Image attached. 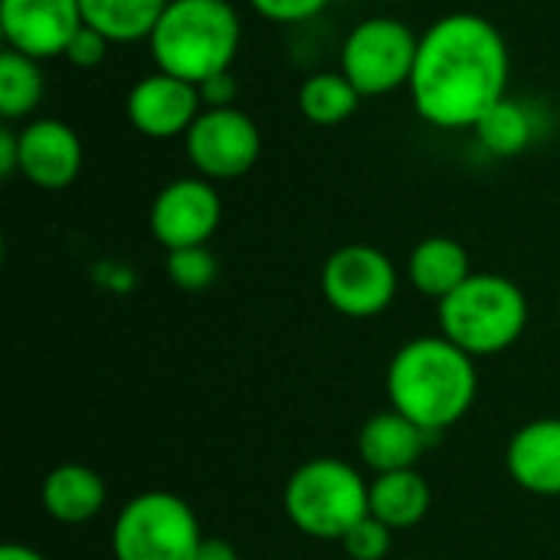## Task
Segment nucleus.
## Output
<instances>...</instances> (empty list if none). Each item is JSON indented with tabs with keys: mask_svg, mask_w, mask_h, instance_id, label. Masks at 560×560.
Listing matches in <instances>:
<instances>
[{
	"mask_svg": "<svg viewBox=\"0 0 560 560\" xmlns=\"http://www.w3.org/2000/svg\"><path fill=\"white\" fill-rule=\"evenodd\" d=\"M269 23H305L325 13L331 0H246Z\"/></svg>",
	"mask_w": 560,
	"mask_h": 560,
	"instance_id": "nucleus-25",
	"label": "nucleus"
},
{
	"mask_svg": "<svg viewBox=\"0 0 560 560\" xmlns=\"http://www.w3.org/2000/svg\"><path fill=\"white\" fill-rule=\"evenodd\" d=\"M476 358L443 335H423L397 348L387 364V400L430 436L456 427L476 404Z\"/></svg>",
	"mask_w": 560,
	"mask_h": 560,
	"instance_id": "nucleus-2",
	"label": "nucleus"
},
{
	"mask_svg": "<svg viewBox=\"0 0 560 560\" xmlns=\"http://www.w3.org/2000/svg\"><path fill=\"white\" fill-rule=\"evenodd\" d=\"M404 560H420V558H404Z\"/></svg>",
	"mask_w": 560,
	"mask_h": 560,
	"instance_id": "nucleus-33",
	"label": "nucleus"
},
{
	"mask_svg": "<svg viewBox=\"0 0 560 560\" xmlns=\"http://www.w3.org/2000/svg\"><path fill=\"white\" fill-rule=\"evenodd\" d=\"M528 328V299L522 285L499 272H472L440 302V335L472 358L509 351Z\"/></svg>",
	"mask_w": 560,
	"mask_h": 560,
	"instance_id": "nucleus-4",
	"label": "nucleus"
},
{
	"mask_svg": "<svg viewBox=\"0 0 560 560\" xmlns=\"http://www.w3.org/2000/svg\"><path fill=\"white\" fill-rule=\"evenodd\" d=\"M243 43V20L230 0H171L148 49L161 72L190 85L233 69Z\"/></svg>",
	"mask_w": 560,
	"mask_h": 560,
	"instance_id": "nucleus-3",
	"label": "nucleus"
},
{
	"mask_svg": "<svg viewBox=\"0 0 560 560\" xmlns=\"http://www.w3.org/2000/svg\"><path fill=\"white\" fill-rule=\"evenodd\" d=\"M203 538L190 502L161 489L128 499L112 522L115 560H194Z\"/></svg>",
	"mask_w": 560,
	"mask_h": 560,
	"instance_id": "nucleus-6",
	"label": "nucleus"
},
{
	"mask_svg": "<svg viewBox=\"0 0 560 560\" xmlns=\"http://www.w3.org/2000/svg\"><path fill=\"white\" fill-rule=\"evenodd\" d=\"M364 476L335 456H315L302 463L282 492V509L292 528L315 541H341L354 522L368 515Z\"/></svg>",
	"mask_w": 560,
	"mask_h": 560,
	"instance_id": "nucleus-5",
	"label": "nucleus"
},
{
	"mask_svg": "<svg viewBox=\"0 0 560 560\" xmlns=\"http://www.w3.org/2000/svg\"><path fill=\"white\" fill-rule=\"evenodd\" d=\"M197 89H200L203 108H223V105H236V92H240V85H236L233 72L213 75V79H207V82H203V85H197Z\"/></svg>",
	"mask_w": 560,
	"mask_h": 560,
	"instance_id": "nucleus-27",
	"label": "nucleus"
},
{
	"mask_svg": "<svg viewBox=\"0 0 560 560\" xmlns=\"http://www.w3.org/2000/svg\"><path fill=\"white\" fill-rule=\"evenodd\" d=\"M223 220V200L213 180L194 174V177H174L167 180L148 210L151 236L167 249H187V246H207Z\"/></svg>",
	"mask_w": 560,
	"mask_h": 560,
	"instance_id": "nucleus-10",
	"label": "nucleus"
},
{
	"mask_svg": "<svg viewBox=\"0 0 560 560\" xmlns=\"http://www.w3.org/2000/svg\"><path fill=\"white\" fill-rule=\"evenodd\" d=\"M420 36L397 16H368L341 43V72L364 98L410 85Z\"/></svg>",
	"mask_w": 560,
	"mask_h": 560,
	"instance_id": "nucleus-7",
	"label": "nucleus"
},
{
	"mask_svg": "<svg viewBox=\"0 0 560 560\" xmlns=\"http://www.w3.org/2000/svg\"><path fill=\"white\" fill-rule=\"evenodd\" d=\"M509 476L518 489L558 499L560 495V420H532L518 427L505 450Z\"/></svg>",
	"mask_w": 560,
	"mask_h": 560,
	"instance_id": "nucleus-14",
	"label": "nucleus"
},
{
	"mask_svg": "<svg viewBox=\"0 0 560 560\" xmlns=\"http://www.w3.org/2000/svg\"><path fill=\"white\" fill-rule=\"evenodd\" d=\"M361 98L364 95L351 85V79L341 69L338 72H312L299 85V112L305 121H312L318 128L348 121L358 112Z\"/></svg>",
	"mask_w": 560,
	"mask_h": 560,
	"instance_id": "nucleus-20",
	"label": "nucleus"
},
{
	"mask_svg": "<svg viewBox=\"0 0 560 560\" xmlns=\"http://www.w3.org/2000/svg\"><path fill=\"white\" fill-rule=\"evenodd\" d=\"M472 131H476V141L492 158H518L535 141V118L525 102H515L505 95L499 105H492L479 118Z\"/></svg>",
	"mask_w": 560,
	"mask_h": 560,
	"instance_id": "nucleus-21",
	"label": "nucleus"
},
{
	"mask_svg": "<svg viewBox=\"0 0 560 560\" xmlns=\"http://www.w3.org/2000/svg\"><path fill=\"white\" fill-rule=\"evenodd\" d=\"M171 0H79L82 23L108 43H148Z\"/></svg>",
	"mask_w": 560,
	"mask_h": 560,
	"instance_id": "nucleus-19",
	"label": "nucleus"
},
{
	"mask_svg": "<svg viewBox=\"0 0 560 560\" xmlns=\"http://www.w3.org/2000/svg\"><path fill=\"white\" fill-rule=\"evenodd\" d=\"M509 75L512 52L502 30L482 13L456 10L420 33L407 92L427 125L466 131L509 95Z\"/></svg>",
	"mask_w": 560,
	"mask_h": 560,
	"instance_id": "nucleus-1",
	"label": "nucleus"
},
{
	"mask_svg": "<svg viewBox=\"0 0 560 560\" xmlns=\"http://www.w3.org/2000/svg\"><path fill=\"white\" fill-rule=\"evenodd\" d=\"M167 279L180 289V292H203L217 282L220 262L210 253V246H187V249H174L167 253Z\"/></svg>",
	"mask_w": 560,
	"mask_h": 560,
	"instance_id": "nucleus-23",
	"label": "nucleus"
},
{
	"mask_svg": "<svg viewBox=\"0 0 560 560\" xmlns=\"http://www.w3.org/2000/svg\"><path fill=\"white\" fill-rule=\"evenodd\" d=\"M108 39L98 33V30H92V26H85L82 23V30L72 36V43L66 46V62L69 66H75V69H98L102 62H105V56H108Z\"/></svg>",
	"mask_w": 560,
	"mask_h": 560,
	"instance_id": "nucleus-26",
	"label": "nucleus"
},
{
	"mask_svg": "<svg viewBox=\"0 0 560 560\" xmlns=\"http://www.w3.org/2000/svg\"><path fill=\"white\" fill-rule=\"evenodd\" d=\"M105 502H108L105 479L82 463H62L49 469L39 486V505L59 525H85L102 515Z\"/></svg>",
	"mask_w": 560,
	"mask_h": 560,
	"instance_id": "nucleus-16",
	"label": "nucleus"
},
{
	"mask_svg": "<svg viewBox=\"0 0 560 560\" xmlns=\"http://www.w3.org/2000/svg\"><path fill=\"white\" fill-rule=\"evenodd\" d=\"M46 92L39 59H30L16 49L0 52V115L7 121L30 118Z\"/></svg>",
	"mask_w": 560,
	"mask_h": 560,
	"instance_id": "nucleus-22",
	"label": "nucleus"
},
{
	"mask_svg": "<svg viewBox=\"0 0 560 560\" xmlns=\"http://www.w3.org/2000/svg\"><path fill=\"white\" fill-rule=\"evenodd\" d=\"M200 112H203L200 89L161 69L141 75L125 95V115L131 128L151 141L184 138Z\"/></svg>",
	"mask_w": 560,
	"mask_h": 560,
	"instance_id": "nucleus-11",
	"label": "nucleus"
},
{
	"mask_svg": "<svg viewBox=\"0 0 560 560\" xmlns=\"http://www.w3.org/2000/svg\"><path fill=\"white\" fill-rule=\"evenodd\" d=\"M469 276H472V259L466 246L453 236H427L407 256L410 285L436 302L453 295Z\"/></svg>",
	"mask_w": 560,
	"mask_h": 560,
	"instance_id": "nucleus-17",
	"label": "nucleus"
},
{
	"mask_svg": "<svg viewBox=\"0 0 560 560\" xmlns=\"http://www.w3.org/2000/svg\"><path fill=\"white\" fill-rule=\"evenodd\" d=\"M433 492L417 469L381 472L368 489V512L394 532H407L430 515Z\"/></svg>",
	"mask_w": 560,
	"mask_h": 560,
	"instance_id": "nucleus-18",
	"label": "nucleus"
},
{
	"mask_svg": "<svg viewBox=\"0 0 560 560\" xmlns=\"http://www.w3.org/2000/svg\"><path fill=\"white\" fill-rule=\"evenodd\" d=\"M394 259L371 243L338 246L322 266V295L345 318H377L397 299Z\"/></svg>",
	"mask_w": 560,
	"mask_h": 560,
	"instance_id": "nucleus-8",
	"label": "nucleus"
},
{
	"mask_svg": "<svg viewBox=\"0 0 560 560\" xmlns=\"http://www.w3.org/2000/svg\"><path fill=\"white\" fill-rule=\"evenodd\" d=\"M558 315H560V292H558Z\"/></svg>",
	"mask_w": 560,
	"mask_h": 560,
	"instance_id": "nucleus-32",
	"label": "nucleus"
},
{
	"mask_svg": "<svg viewBox=\"0 0 560 560\" xmlns=\"http://www.w3.org/2000/svg\"><path fill=\"white\" fill-rule=\"evenodd\" d=\"M20 174L39 190H66L79 180L85 148L62 118H30L20 131Z\"/></svg>",
	"mask_w": 560,
	"mask_h": 560,
	"instance_id": "nucleus-13",
	"label": "nucleus"
},
{
	"mask_svg": "<svg viewBox=\"0 0 560 560\" xmlns=\"http://www.w3.org/2000/svg\"><path fill=\"white\" fill-rule=\"evenodd\" d=\"M0 560H49V558H43L36 548H26V545H3L0 548Z\"/></svg>",
	"mask_w": 560,
	"mask_h": 560,
	"instance_id": "nucleus-30",
	"label": "nucleus"
},
{
	"mask_svg": "<svg viewBox=\"0 0 560 560\" xmlns=\"http://www.w3.org/2000/svg\"><path fill=\"white\" fill-rule=\"evenodd\" d=\"M341 548L351 560H387L394 548V528H387L381 518L368 512L361 522L348 528V535L341 538Z\"/></svg>",
	"mask_w": 560,
	"mask_h": 560,
	"instance_id": "nucleus-24",
	"label": "nucleus"
},
{
	"mask_svg": "<svg viewBox=\"0 0 560 560\" xmlns=\"http://www.w3.org/2000/svg\"><path fill=\"white\" fill-rule=\"evenodd\" d=\"M194 560H240V555L226 538H203Z\"/></svg>",
	"mask_w": 560,
	"mask_h": 560,
	"instance_id": "nucleus-29",
	"label": "nucleus"
},
{
	"mask_svg": "<svg viewBox=\"0 0 560 560\" xmlns=\"http://www.w3.org/2000/svg\"><path fill=\"white\" fill-rule=\"evenodd\" d=\"M384 3H404V0H384Z\"/></svg>",
	"mask_w": 560,
	"mask_h": 560,
	"instance_id": "nucleus-31",
	"label": "nucleus"
},
{
	"mask_svg": "<svg viewBox=\"0 0 560 560\" xmlns=\"http://www.w3.org/2000/svg\"><path fill=\"white\" fill-rule=\"evenodd\" d=\"M184 151L194 171L207 180H240L262 154V131L240 105L203 108L184 135Z\"/></svg>",
	"mask_w": 560,
	"mask_h": 560,
	"instance_id": "nucleus-9",
	"label": "nucleus"
},
{
	"mask_svg": "<svg viewBox=\"0 0 560 560\" xmlns=\"http://www.w3.org/2000/svg\"><path fill=\"white\" fill-rule=\"evenodd\" d=\"M0 174L7 180L13 174H20V138H16V131L10 125L0 128Z\"/></svg>",
	"mask_w": 560,
	"mask_h": 560,
	"instance_id": "nucleus-28",
	"label": "nucleus"
},
{
	"mask_svg": "<svg viewBox=\"0 0 560 560\" xmlns=\"http://www.w3.org/2000/svg\"><path fill=\"white\" fill-rule=\"evenodd\" d=\"M430 440L433 436L427 430H420L413 420H407L404 413H397L390 407L384 413H374L358 430V456L374 476L397 472V469H417Z\"/></svg>",
	"mask_w": 560,
	"mask_h": 560,
	"instance_id": "nucleus-15",
	"label": "nucleus"
},
{
	"mask_svg": "<svg viewBox=\"0 0 560 560\" xmlns=\"http://www.w3.org/2000/svg\"><path fill=\"white\" fill-rule=\"evenodd\" d=\"M82 30L79 0H0V33L7 49L30 59L66 56V46Z\"/></svg>",
	"mask_w": 560,
	"mask_h": 560,
	"instance_id": "nucleus-12",
	"label": "nucleus"
}]
</instances>
